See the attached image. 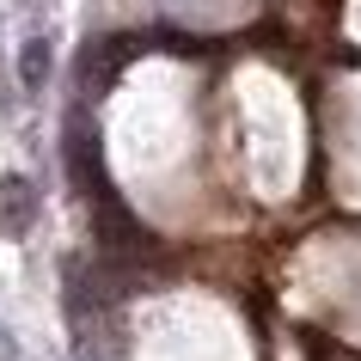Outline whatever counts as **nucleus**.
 Segmentation results:
<instances>
[{
  "mask_svg": "<svg viewBox=\"0 0 361 361\" xmlns=\"http://www.w3.org/2000/svg\"><path fill=\"white\" fill-rule=\"evenodd\" d=\"M19 80L31 86V92H43V80H49V43H43V37H31L19 49Z\"/></svg>",
  "mask_w": 361,
  "mask_h": 361,
  "instance_id": "7ed1b4c3",
  "label": "nucleus"
},
{
  "mask_svg": "<svg viewBox=\"0 0 361 361\" xmlns=\"http://www.w3.org/2000/svg\"><path fill=\"white\" fill-rule=\"evenodd\" d=\"M37 209H43L37 184L19 178V171H6V178H0V233H6V239H25V233L37 227Z\"/></svg>",
  "mask_w": 361,
  "mask_h": 361,
  "instance_id": "f03ea898",
  "label": "nucleus"
},
{
  "mask_svg": "<svg viewBox=\"0 0 361 361\" xmlns=\"http://www.w3.org/2000/svg\"><path fill=\"white\" fill-rule=\"evenodd\" d=\"M68 171H74V184L86 196H111V178H104V166H98V135H92V123H86V111H74L68 116Z\"/></svg>",
  "mask_w": 361,
  "mask_h": 361,
  "instance_id": "f257e3e1",
  "label": "nucleus"
}]
</instances>
